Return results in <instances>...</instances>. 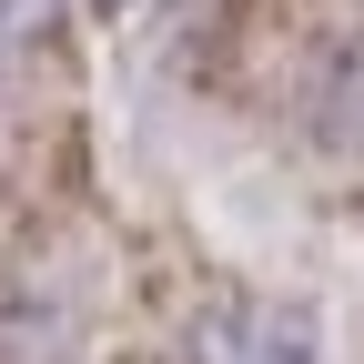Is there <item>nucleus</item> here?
Instances as JSON below:
<instances>
[{"label":"nucleus","mask_w":364,"mask_h":364,"mask_svg":"<svg viewBox=\"0 0 364 364\" xmlns=\"http://www.w3.org/2000/svg\"><path fill=\"white\" fill-rule=\"evenodd\" d=\"M51 11H61V0H0V51L41 41V31H51Z\"/></svg>","instance_id":"nucleus-2"},{"label":"nucleus","mask_w":364,"mask_h":364,"mask_svg":"<svg viewBox=\"0 0 364 364\" xmlns=\"http://www.w3.org/2000/svg\"><path fill=\"white\" fill-rule=\"evenodd\" d=\"M182 364H314V324L294 304H213Z\"/></svg>","instance_id":"nucleus-1"}]
</instances>
